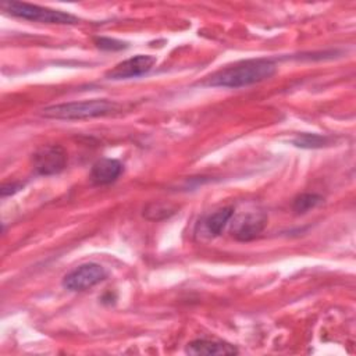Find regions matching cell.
Wrapping results in <instances>:
<instances>
[{"label":"cell","instance_id":"1","mask_svg":"<svg viewBox=\"0 0 356 356\" xmlns=\"http://www.w3.org/2000/svg\"><path fill=\"white\" fill-rule=\"evenodd\" d=\"M277 65L270 58L242 60L232 65H227L210 75L202 85L217 88H242L249 86L273 76Z\"/></svg>","mask_w":356,"mask_h":356},{"label":"cell","instance_id":"2","mask_svg":"<svg viewBox=\"0 0 356 356\" xmlns=\"http://www.w3.org/2000/svg\"><path fill=\"white\" fill-rule=\"evenodd\" d=\"M118 110L120 104L117 102L107 99H92L49 106L42 110V115L53 120H83L110 115Z\"/></svg>","mask_w":356,"mask_h":356},{"label":"cell","instance_id":"3","mask_svg":"<svg viewBox=\"0 0 356 356\" xmlns=\"http://www.w3.org/2000/svg\"><path fill=\"white\" fill-rule=\"evenodd\" d=\"M4 11L10 15L33 21V22H44V24H76L78 18L72 14L51 10L46 7H40L36 4L21 3V1H4L1 3Z\"/></svg>","mask_w":356,"mask_h":356},{"label":"cell","instance_id":"4","mask_svg":"<svg viewBox=\"0 0 356 356\" xmlns=\"http://www.w3.org/2000/svg\"><path fill=\"white\" fill-rule=\"evenodd\" d=\"M107 277V271L97 263H85L70 271L63 278V286L68 291H86Z\"/></svg>","mask_w":356,"mask_h":356},{"label":"cell","instance_id":"5","mask_svg":"<svg viewBox=\"0 0 356 356\" xmlns=\"http://www.w3.org/2000/svg\"><path fill=\"white\" fill-rule=\"evenodd\" d=\"M33 168L40 175H54L67 165V152L60 145H43L32 156Z\"/></svg>","mask_w":356,"mask_h":356},{"label":"cell","instance_id":"6","mask_svg":"<svg viewBox=\"0 0 356 356\" xmlns=\"http://www.w3.org/2000/svg\"><path fill=\"white\" fill-rule=\"evenodd\" d=\"M156 64V57L150 54H138L115 64L106 72L108 79H128L147 74Z\"/></svg>","mask_w":356,"mask_h":356},{"label":"cell","instance_id":"7","mask_svg":"<svg viewBox=\"0 0 356 356\" xmlns=\"http://www.w3.org/2000/svg\"><path fill=\"white\" fill-rule=\"evenodd\" d=\"M267 216L263 211H248L238 217L232 228V235L235 239L246 242L254 239L266 227Z\"/></svg>","mask_w":356,"mask_h":356},{"label":"cell","instance_id":"8","mask_svg":"<svg viewBox=\"0 0 356 356\" xmlns=\"http://www.w3.org/2000/svg\"><path fill=\"white\" fill-rule=\"evenodd\" d=\"M122 172V164L115 159H100L97 160L92 168L89 178L95 185H108L114 182Z\"/></svg>","mask_w":356,"mask_h":356},{"label":"cell","instance_id":"9","mask_svg":"<svg viewBox=\"0 0 356 356\" xmlns=\"http://www.w3.org/2000/svg\"><path fill=\"white\" fill-rule=\"evenodd\" d=\"M189 355H207V356H224V355H236L238 349L222 341H214V339H195L186 345L185 349Z\"/></svg>","mask_w":356,"mask_h":356},{"label":"cell","instance_id":"10","mask_svg":"<svg viewBox=\"0 0 356 356\" xmlns=\"http://www.w3.org/2000/svg\"><path fill=\"white\" fill-rule=\"evenodd\" d=\"M234 216V207L228 206V207H222L220 210H217L216 213L210 214L206 220H204V228L206 231L211 235V236H217L220 235L225 225L228 224V221L232 218Z\"/></svg>","mask_w":356,"mask_h":356},{"label":"cell","instance_id":"11","mask_svg":"<svg viewBox=\"0 0 356 356\" xmlns=\"http://www.w3.org/2000/svg\"><path fill=\"white\" fill-rule=\"evenodd\" d=\"M177 206L168 202H161V200H153L147 203L143 209V217L150 220V221H160L171 217L172 214L177 213Z\"/></svg>","mask_w":356,"mask_h":356},{"label":"cell","instance_id":"12","mask_svg":"<svg viewBox=\"0 0 356 356\" xmlns=\"http://www.w3.org/2000/svg\"><path fill=\"white\" fill-rule=\"evenodd\" d=\"M323 202V197L317 193H310V192H306V193H300L298 195L295 199H293V203H292V210L296 213V214H303L314 207H317L320 203Z\"/></svg>","mask_w":356,"mask_h":356},{"label":"cell","instance_id":"13","mask_svg":"<svg viewBox=\"0 0 356 356\" xmlns=\"http://www.w3.org/2000/svg\"><path fill=\"white\" fill-rule=\"evenodd\" d=\"M295 146L298 147H305V149H317L323 147L324 145L328 143L327 136H321L317 134H300L293 139Z\"/></svg>","mask_w":356,"mask_h":356},{"label":"cell","instance_id":"14","mask_svg":"<svg viewBox=\"0 0 356 356\" xmlns=\"http://www.w3.org/2000/svg\"><path fill=\"white\" fill-rule=\"evenodd\" d=\"M95 43L102 50H121L127 47L125 42L110 38H95Z\"/></svg>","mask_w":356,"mask_h":356},{"label":"cell","instance_id":"15","mask_svg":"<svg viewBox=\"0 0 356 356\" xmlns=\"http://www.w3.org/2000/svg\"><path fill=\"white\" fill-rule=\"evenodd\" d=\"M24 184L22 182H10V184H4L0 189L1 196H8V195H14L15 192H18L19 189H22Z\"/></svg>","mask_w":356,"mask_h":356}]
</instances>
